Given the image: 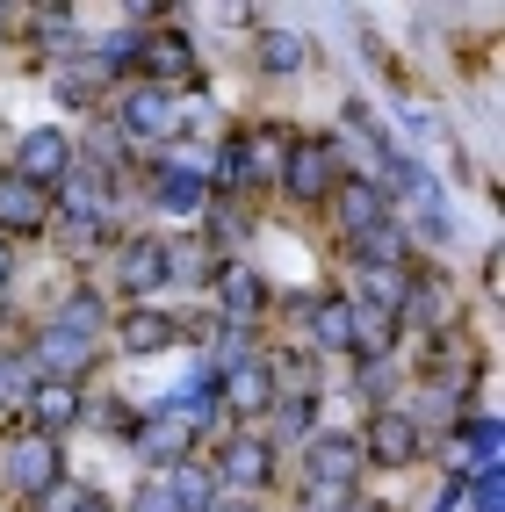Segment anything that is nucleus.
Returning <instances> with one entry per match:
<instances>
[{
  "mask_svg": "<svg viewBox=\"0 0 505 512\" xmlns=\"http://www.w3.org/2000/svg\"><path fill=\"white\" fill-rule=\"evenodd\" d=\"M101 332H109V311H101V296H65L44 339H37V368H51V383H73V375L101 354Z\"/></svg>",
  "mask_w": 505,
  "mask_h": 512,
  "instance_id": "f257e3e1",
  "label": "nucleus"
},
{
  "mask_svg": "<svg viewBox=\"0 0 505 512\" xmlns=\"http://www.w3.org/2000/svg\"><path fill=\"white\" fill-rule=\"evenodd\" d=\"M296 202H325L332 188H340V152H332L325 138H303V145H289L282 152V174H275Z\"/></svg>",
  "mask_w": 505,
  "mask_h": 512,
  "instance_id": "f03ea898",
  "label": "nucleus"
},
{
  "mask_svg": "<svg viewBox=\"0 0 505 512\" xmlns=\"http://www.w3.org/2000/svg\"><path fill=\"white\" fill-rule=\"evenodd\" d=\"M51 217H65V231H101L109 224V174L73 166V174L51 188Z\"/></svg>",
  "mask_w": 505,
  "mask_h": 512,
  "instance_id": "7ed1b4c3",
  "label": "nucleus"
},
{
  "mask_svg": "<svg viewBox=\"0 0 505 512\" xmlns=\"http://www.w3.org/2000/svg\"><path fill=\"white\" fill-rule=\"evenodd\" d=\"M0 476H8L15 491L44 498L51 484H65V448H58L51 433H29V440H15V448H8V462H0Z\"/></svg>",
  "mask_w": 505,
  "mask_h": 512,
  "instance_id": "20e7f679",
  "label": "nucleus"
},
{
  "mask_svg": "<svg viewBox=\"0 0 505 512\" xmlns=\"http://www.w3.org/2000/svg\"><path fill=\"white\" fill-rule=\"evenodd\" d=\"M116 116H123L130 138H152V145H174L181 138V101L166 94V87H130L116 101Z\"/></svg>",
  "mask_w": 505,
  "mask_h": 512,
  "instance_id": "39448f33",
  "label": "nucleus"
},
{
  "mask_svg": "<svg viewBox=\"0 0 505 512\" xmlns=\"http://www.w3.org/2000/svg\"><path fill=\"white\" fill-rule=\"evenodd\" d=\"M361 433H311V448H303V469H311V484H340L354 491V476H361Z\"/></svg>",
  "mask_w": 505,
  "mask_h": 512,
  "instance_id": "423d86ee",
  "label": "nucleus"
},
{
  "mask_svg": "<svg viewBox=\"0 0 505 512\" xmlns=\"http://www.w3.org/2000/svg\"><path fill=\"white\" fill-rule=\"evenodd\" d=\"M73 166H80V159H73V138H65V130H29L22 152H15V174L37 181V188H58Z\"/></svg>",
  "mask_w": 505,
  "mask_h": 512,
  "instance_id": "0eeeda50",
  "label": "nucleus"
},
{
  "mask_svg": "<svg viewBox=\"0 0 505 512\" xmlns=\"http://www.w3.org/2000/svg\"><path fill=\"white\" fill-rule=\"evenodd\" d=\"M51 224V188L22 181V174H0V238H29Z\"/></svg>",
  "mask_w": 505,
  "mask_h": 512,
  "instance_id": "6e6552de",
  "label": "nucleus"
},
{
  "mask_svg": "<svg viewBox=\"0 0 505 512\" xmlns=\"http://www.w3.org/2000/svg\"><path fill=\"white\" fill-rule=\"evenodd\" d=\"M267 476H275V440H260V433H231V440H224V462H217V484L260 491Z\"/></svg>",
  "mask_w": 505,
  "mask_h": 512,
  "instance_id": "1a4fd4ad",
  "label": "nucleus"
},
{
  "mask_svg": "<svg viewBox=\"0 0 505 512\" xmlns=\"http://www.w3.org/2000/svg\"><path fill=\"white\" fill-rule=\"evenodd\" d=\"M361 455L404 469V462L419 455V419H412V412H376V419H368V433H361Z\"/></svg>",
  "mask_w": 505,
  "mask_h": 512,
  "instance_id": "9d476101",
  "label": "nucleus"
},
{
  "mask_svg": "<svg viewBox=\"0 0 505 512\" xmlns=\"http://www.w3.org/2000/svg\"><path fill=\"white\" fill-rule=\"evenodd\" d=\"M116 289L123 296H152V289H166V253H159V238H130V246L116 253Z\"/></svg>",
  "mask_w": 505,
  "mask_h": 512,
  "instance_id": "9b49d317",
  "label": "nucleus"
},
{
  "mask_svg": "<svg viewBox=\"0 0 505 512\" xmlns=\"http://www.w3.org/2000/svg\"><path fill=\"white\" fill-rule=\"evenodd\" d=\"M224 412H239V419H260V412H275V375H267V361H239L224 375Z\"/></svg>",
  "mask_w": 505,
  "mask_h": 512,
  "instance_id": "f8f14e48",
  "label": "nucleus"
},
{
  "mask_svg": "<svg viewBox=\"0 0 505 512\" xmlns=\"http://www.w3.org/2000/svg\"><path fill=\"white\" fill-rule=\"evenodd\" d=\"M332 202H340V224H347V238L376 231V224H397L390 195H383L376 181H340V188H332Z\"/></svg>",
  "mask_w": 505,
  "mask_h": 512,
  "instance_id": "ddd939ff",
  "label": "nucleus"
},
{
  "mask_svg": "<svg viewBox=\"0 0 505 512\" xmlns=\"http://www.w3.org/2000/svg\"><path fill=\"white\" fill-rule=\"evenodd\" d=\"M188 433L195 426H181L174 412H166V419H145L138 433H130V448H138V462H152V469H174V462H188Z\"/></svg>",
  "mask_w": 505,
  "mask_h": 512,
  "instance_id": "4468645a",
  "label": "nucleus"
},
{
  "mask_svg": "<svg viewBox=\"0 0 505 512\" xmlns=\"http://www.w3.org/2000/svg\"><path fill=\"white\" fill-rule=\"evenodd\" d=\"M303 318H311V347H325V354H347L354 347V303L347 296H318Z\"/></svg>",
  "mask_w": 505,
  "mask_h": 512,
  "instance_id": "2eb2a0df",
  "label": "nucleus"
},
{
  "mask_svg": "<svg viewBox=\"0 0 505 512\" xmlns=\"http://www.w3.org/2000/svg\"><path fill=\"white\" fill-rule=\"evenodd\" d=\"M217 303H224V318L231 325H246V318H260V303H267V289H260V275L253 267H217Z\"/></svg>",
  "mask_w": 505,
  "mask_h": 512,
  "instance_id": "dca6fc26",
  "label": "nucleus"
},
{
  "mask_svg": "<svg viewBox=\"0 0 505 512\" xmlns=\"http://www.w3.org/2000/svg\"><path fill=\"white\" fill-rule=\"evenodd\" d=\"M166 491H174V505H181V512H224V505H217V469L174 462V469H166Z\"/></svg>",
  "mask_w": 505,
  "mask_h": 512,
  "instance_id": "f3484780",
  "label": "nucleus"
},
{
  "mask_svg": "<svg viewBox=\"0 0 505 512\" xmlns=\"http://www.w3.org/2000/svg\"><path fill=\"white\" fill-rule=\"evenodd\" d=\"M138 65H145L152 80H188V73H195L188 37H145V44H138Z\"/></svg>",
  "mask_w": 505,
  "mask_h": 512,
  "instance_id": "a211bd4d",
  "label": "nucleus"
},
{
  "mask_svg": "<svg viewBox=\"0 0 505 512\" xmlns=\"http://www.w3.org/2000/svg\"><path fill=\"white\" fill-rule=\"evenodd\" d=\"M174 339H181V325L166 311H130L123 318V347L130 354H159V347H174Z\"/></svg>",
  "mask_w": 505,
  "mask_h": 512,
  "instance_id": "6ab92c4d",
  "label": "nucleus"
},
{
  "mask_svg": "<svg viewBox=\"0 0 505 512\" xmlns=\"http://www.w3.org/2000/svg\"><path fill=\"white\" fill-rule=\"evenodd\" d=\"M29 412H37V419L51 426V440H58V426L80 419V390H73V383H51V375H44V383L29 390Z\"/></svg>",
  "mask_w": 505,
  "mask_h": 512,
  "instance_id": "aec40b11",
  "label": "nucleus"
},
{
  "mask_svg": "<svg viewBox=\"0 0 505 512\" xmlns=\"http://www.w3.org/2000/svg\"><path fill=\"white\" fill-rule=\"evenodd\" d=\"M390 339H397V318L376 303H354V354H390Z\"/></svg>",
  "mask_w": 505,
  "mask_h": 512,
  "instance_id": "412c9836",
  "label": "nucleus"
},
{
  "mask_svg": "<svg viewBox=\"0 0 505 512\" xmlns=\"http://www.w3.org/2000/svg\"><path fill=\"white\" fill-rule=\"evenodd\" d=\"M159 253H166V282H202V267H210L202 238H159Z\"/></svg>",
  "mask_w": 505,
  "mask_h": 512,
  "instance_id": "4be33fe9",
  "label": "nucleus"
},
{
  "mask_svg": "<svg viewBox=\"0 0 505 512\" xmlns=\"http://www.w3.org/2000/svg\"><path fill=\"white\" fill-rule=\"evenodd\" d=\"M202 202H210V188H202L195 174H166V166H159V210H174V217H195Z\"/></svg>",
  "mask_w": 505,
  "mask_h": 512,
  "instance_id": "5701e85b",
  "label": "nucleus"
},
{
  "mask_svg": "<svg viewBox=\"0 0 505 512\" xmlns=\"http://www.w3.org/2000/svg\"><path fill=\"white\" fill-rule=\"evenodd\" d=\"M361 289H368L376 311L397 318V303H404V289H412V275H404V267H361Z\"/></svg>",
  "mask_w": 505,
  "mask_h": 512,
  "instance_id": "b1692460",
  "label": "nucleus"
},
{
  "mask_svg": "<svg viewBox=\"0 0 505 512\" xmlns=\"http://www.w3.org/2000/svg\"><path fill=\"white\" fill-rule=\"evenodd\" d=\"M260 65H267V73H296V65H303V37H296V29H275V37L260 44Z\"/></svg>",
  "mask_w": 505,
  "mask_h": 512,
  "instance_id": "393cba45",
  "label": "nucleus"
},
{
  "mask_svg": "<svg viewBox=\"0 0 505 512\" xmlns=\"http://www.w3.org/2000/svg\"><path fill=\"white\" fill-rule=\"evenodd\" d=\"M275 426H282V440H303V433H311V397L275 404Z\"/></svg>",
  "mask_w": 505,
  "mask_h": 512,
  "instance_id": "a878e982",
  "label": "nucleus"
},
{
  "mask_svg": "<svg viewBox=\"0 0 505 512\" xmlns=\"http://www.w3.org/2000/svg\"><path fill=\"white\" fill-rule=\"evenodd\" d=\"M354 505V491H340V484H311L303 491V512H347Z\"/></svg>",
  "mask_w": 505,
  "mask_h": 512,
  "instance_id": "bb28decb",
  "label": "nucleus"
},
{
  "mask_svg": "<svg viewBox=\"0 0 505 512\" xmlns=\"http://www.w3.org/2000/svg\"><path fill=\"white\" fill-rule=\"evenodd\" d=\"M130 512H181V505H174V491H166V476H152V484L130 498Z\"/></svg>",
  "mask_w": 505,
  "mask_h": 512,
  "instance_id": "cd10ccee",
  "label": "nucleus"
},
{
  "mask_svg": "<svg viewBox=\"0 0 505 512\" xmlns=\"http://www.w3.org/2000/svg\"><path fill=\"white\" fill-rule=\"evenodd\" d=\"M462 498H477V512H505V491H498V469H491V476H477V484H469Z\"/></svg>",
  "mask_w": 505,
  "mask_h": 512,
  "instance_id": "c85d7f7f",
  "label": "nucleus"
},
{
  "mask_svg": "<svg viewBox=\"0 0 505 512\" xmlns=\"http://www.w3.org/2000/svg\"><path fill=\"white\" fill-rule=\"evenodd\" d=\"M80 498H87L80 484H51V491H44L37 505H44V512H80Z\"/></svg>",
  "mask_w": 505,
  "mask_h": 512,
  "instance_id": "c756f323",
  "label": "nucleus"
},
{
  "mask_svg": "<svg viewBox=\"0 0 505 512\" xmlns=\"http://www.w3.org/2000/svg\"><path fill=\"white\" fill-rule=\"evenodd\" d=\"M8 275H15V246L0 238V289H8Z\"/></svg>",
  "mask_w": 505,
  "mask_h": 512,
  "instance_id": "7c9ffc66",
  "label": "nucleus"
},
{
  "mask_svg": "<svg viewBox=\"0 0 505 512\" xmlns=\"http://www.w3.org/2000/svg\"><path fill=\"white\" fill-rule=\"evenodd\" d=\"M80 512H109V498H94V491H87V498H80Z\"/></svg>",
  "mask_w": 505,
  "mask_h": 512,
  "instance_id": "2f4dec72",
  "label": "nucleus"
},
{
  "mask_svg": "<svg viewBox=\"0 0 505 512\" xmlns=\"http://www.w3.org/2000/svg\"><path fill=\"white\" fill-rule=\"evenodd\" d=\"M0 29H8V15H0Z\"/></svg>",
  "mask_w": 505,
  "mask_h": 512,
  "instance_id": "473e14b6",
  "label": "nucleus"
}]
</instances>
